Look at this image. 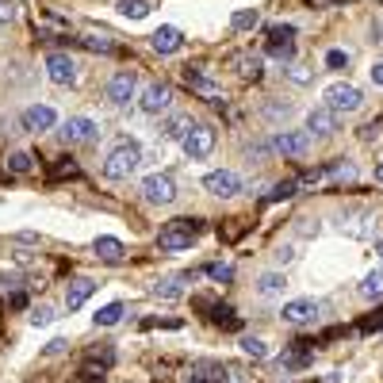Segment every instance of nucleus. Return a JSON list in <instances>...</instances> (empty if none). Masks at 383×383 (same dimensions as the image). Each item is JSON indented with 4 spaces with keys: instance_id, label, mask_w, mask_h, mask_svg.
Returning <instances> with one entry per match:
<instances>
[{
    "instance_id": "10",
    "label": "nucleus",
    "mask_w": 383,
    "mask_h": 383,
    "mask_svg": "<svg viewBox=\"0 0 383 383\" xmlns=\"http://www.w3.org/2000/svg\"><path fill=\"white\" fill-rule=\"evenodd\" d=\"M273 149H280L284 157H307L311 154V130H280Z\"/></svg>"
},
{
    "instance_id": "45",
    "label": "nucleus",
    "mask_w": 383,
    "mask_h": 383,
    "mask_svg": "<svg viewBox=\"0 0 383 383\" xmlns=\"http://www.w3.org/2000/svg\"><path fill=\"white\" fill-rule=\"evenodd\" d=\"M379 127H383V119H376V123H368V127H360V142H376Z\"/></svg>"
},
{
    "instance_id": "44",
    "label": "nucleus",
    "mask_w": 383,
    "mask_h": 383,
    "mask_svg": "<svg viewBox=\"0 0 383 383\" xmlns=\"http://www.w3.org/2000/svg\"><path fill=\"white\" fill-rule=\"evenodd\" d=\"M12 20H16V4L12 0H0V27H8Z\"/></svg>"
},
{
    "instance_id": "49",
    "label": "nucleus",
    "mask_w": 383,
    "mask_h": 383,
    "mask_svg": "<svg viewBox=\"0 0 383 383\" xmlns=\"http://www.w3.org/2000/svg\"><path fill=\"white\" fill-rule=\"evenodd\" d=\"M31 261H35V253H27V249H20V253H16V265H23V268H27Z\"/></svg>"
},
{
    "instance_id": "31",
    "label": "nucleus",
    "mask_w": 383,
    "mask_h": 383,
    "mask_svg": "<svg viewBox=\"0 0 383 383\" xmlns=\"http://www.w3.org/2000/svg\"><path fill=\"white\" fill-rule=\"evenodd\" d=\"M241 353H246V357H253V360H265L268 357V345L261 341V338H241Z\"/></svg>"
},
{
    "instance_id": "27",
    "label": "nucleus",
    "mask_w": 383,
    "mask_h": 383,
    "mask_svg": "<svg viewBox=\"0 0 383 383\" xmlns=\"http://www.w3.org/2000/svg\"><path fill=\"white\" fill-rule=\"evenodd\" d=\"M123 311H127L123 303H108V307H100V311H96V326H115V322H123Z\"/></svg>"
},
{
    "instance_id": "53",
    "label": "nucleus",
    "mask_w": 383,
    "mask_h": 383,
    "mask_svg": "<svg viewBox=\"0 0 383 383\" xmlns=\"http://www.w3.org/2000/svg\"><path fill=\"white\" fill-rule=\"evenodd\" d=\"M376 181H379V184H383V161H379V165H376Z\"/></svg>"
},
{
    "instance_id": "30",
    "label": "nucleus",
    "mask_w": 383,
    "mask_h": 383,
    "mask_svg": "<svg viewBox=\"0 0 383 383\" xmlns=\"http://www.w3.org/2000/svg\"><path fill=\"white\" fill-rule=\"evenodd\" d=\"M8 169H12V173H31L35 169V157L27 154V149H20V154H8Z\"/></svg>"
},
{
    "instance_id": "23",
    "label": "nucleus",
    "mask_w": 383,
    "mask_h": 383,
    "mask_svg": "<svg viewBox=\"0 0 383 383\" xmlns=\"http://www.w3.org/2000/svg\"><path fill=\"white\" fill-rule=\"evenodd\" d=\"M115 8H119V16H123V20H146L154 4H149V0H119Z\"/></svg>"
},
{
    "instance_id": "47",
    "label": "nucleus",
    "mask_w": 383,
    "mask_h": 383,
    "mask_svg": "<svg viewBox=\"0 0 383 383\" xmlns=\"http://www.w3.org/2000/svg\"><path fill=\"white\" fill-rule=\"evenodd\" d=\"M65 349H69V341H50V345H46V357H58V353H65Z\"/></svg>"
},
{
    "instance_id": "14",
    "label": "nucleus",
    "mask_w": 383,
    "mask_h": 383,
    "mask_svg": "<svg viewBox=\"0 0 383 383\" xmlns=\"http://www.w3.org/2000/svg\"><path fill=\"white\" fill-rule=\"evenodd\" d=\"M20 123H23V130H31V135H42V130H50L54 123H58V115H54V108L35 104V108H27L20 115Z\"/></svg>"
},
{
    "instance_id": "3",
    "label": "nucleus",
    "mask_w": 383,
    "mask_h": 383,
    "mask_svg": "<svg viewBox=\"0 0 383 383\" xmlns=\"http://www.w3.org/2000/svg\"><path fill=\"white\" fill-rule=\"evenodd\" d=\"M322 100H326V108L338 111V115H353V111H360V108H364L360 88H357V85H345V81H338V85L326 88V92H322Z\"/></svg>"
},
{
    "instance_id": "36",
    "label": "nucleus",
    "mask_w": 383,
    "mask_h": 383,
    "mask_svg": "<svg viewBox=\"0 0 383 383\" xmlns=\"http://www.w3.org/2000/svg\"><path fill=\"white\" fill-rule=\"evenodd\" d=\"M284 73H287V77H292V81H295V85H311V81H314V73H311V69H307V65H295V62H292V65H287V69H284Z\"/></svg>"
},
{
    "instance_id": "8",
    "label": "nucleus",
    "mask_w": 383,
    "mask_h": 383,
    "mask_svg": "<svg viewBox=\"0 0 383 383\" xmlns=\"http://www.w3.org/2000/svg\"><path fill=\"white\" fill-rule=\"evenodd\" d=\"M138 108H142L146 115H161V111H169L173 108V85H165V81L146 85L142 100H138Z\"/></svg>"
},
{
    "instance_id": "21",
    "label": "nucleus",
    "mask_w": 383,
    "mask_h": 383,
    "mask_svg": "<svg viewBox=\"0 0 383 383\" xmlns=\"http://www.w3.org/2000/svg\"><path fill=\"white\" fill-rule=\"evenodd\" d=\"M96 257L100 261H108V265H115V261H123V241L119 238H96Z\"/></svg>"
},
{
    "instance_id": "17",
    "label": "nucleus",
    "mask_w": 383,
    "mask_h": 383,
    "mask_svg": "<svg viewBox=\"0 0 383 383\" xmlns=\"http://www.w3.org/2000/svg\"><path fill=\"white\" fill-rule=\"evenodd\" d=\"M184 85H188L195 96H203V100H219V96H222V88L215 85L211 77H203L200 69H184Z\"/></svg>"
},
{
    "instance_id": "40",
    "label": "nucleus",
    "mask_w": 383,
    "mask_h": 383,
    "mask_svg": "<svg viewBox=\"0 0 383 383\" xmlns=\"http://www.w3.org/2000/svg\"><path fill=\"white\" fill-rule=\"evenodd\" d=\"M326 65H330V69H345V65H349V54H345V50H330V54H326Z\"/></svg>"
},
{
    "instance_id": "28",
    "label": "nucleus",
    "mask_w": 383,
    "mask_h": 383,
    "mask_svg": "<svg viewBox=\"0 0 383 383\" xmlns=\"http://www.w3.org/2000/svg\"><path fill=\"white\" fill-rule=\"evenodd\" d=\"M188 115H173L169 119V123H165L161 127V138H165V142H169V138H184V135H188Z\"/></svg>"
},
{
    "instance_id": "38",
    "label": "nucleus",
    "mask_w": 383,
    "mask_h": 383,
    "mask_svg": "<svg viewBox=\"0 0 383 383\" xmlns=\"http://www.w3.org/2000/svg\"><path fill=\"white\" fill-rule=\"evenodd\" d=\"M54 319H58V314H54L50 307H35V311H31V326H35V330H39V326H50Z\"/></svg>"
},
{
    "instance_id": "42",
    "label": "nucleus",
    "mask_w": 383,
    "mask_h": 383,
    "mask_svg": "<svg viewBox=\"0 0 383 383\" xmlns=\"http://www.w3.org/2000/svg\"><path fill=\"white\" fill-rule=\"evenodd\" d=\"M360 330H364V333H372V330H383V307H376V314L360 322Z\"/></svg>"
},
{
    "instance_id": "34",
    "label": "nucleus",
    "mask_w": 383,
    "mask_h": 383,
    "mask_svg": "<svg viewBox=\"0 0 383 383\" xmlns=\"http://www.w3.org/2000/svg\"><path fill=\"white\" fill-rule=\"evenodd\" d=\"M268 39H273V42H292L295 27L292 23H273V27H268Z\"/></svg>"
},
{
    "instance_id": "26",
    "label": "nucleus",
    "mask_w": 383,
    "mask_h": 383,
    "mask_svg": "<svg viewBox=\"0 0 383 383\" xmlns=\"http://www.w3.org/2000/svg\"><path fill=\"white\" fill-rule=\"evenodd\" d=\"M360 295H364V299H379V295H383V268H376V273H368V276H364Z\"/></svg>"
},
{
    "instance_id": "9",
    "label": "nucleus",
    "mask_w": 383,
    "mask_h": 383,
    "mask_svg": "<svg viewBox=\"0 0 383 383\" xmlns=\"http://www.w3.org/2000/svg\"><path fill=\"white\" fill-rule=\"evenodd\" d=\"M181 142H184V154H188L192 161H203L215 149V130L211 127H188V135H184Z\"/></svg>"
},
{
    "instance_id": "24",
    "label": "nucleus",
    "mask_w": 383,
    "mask_h": 383,
    "mask_svg": "<svg viewBox=\"0 0 383 383\" xmlns=\"http://www.w3.org/2000/svg\"><path fill=\"white\" fill-rule=\"evenodd\" d=\"M184 276H173V280H157L154 284V295L157 299H165V303H173V299H181V292H184Z\"/></svg>"
},
{
    "instance_id": "35",
    "label": "nucleus",
    "mask_w": 383,
    "mask_h": 383,
    "mask_svg": "<svg viewBox=\"0 0 383 383\" xmlns=\"http://www.w3.org/2000/svg\"><path fill=\"white\" fill-rule=\"evenodd\" d=\"M23 284H27L23 276H16V273H12V276H8V273H0V295H16Z\"/></svg>"
},
{
    "instance_id": "5",
    "label": "nucleus",
    "mask_w": 383,
    "mask_h": 383,
    "mask_svg": "<svg viewBox=\"0 0 383 383\" xmlns=\"http://www.w3.org/2000/svg\"><path fill=\"white\" fill-rule=\"evenodd\" d=\"M142 195L146 203H157V207H169V203L176 200V181L169 173H154L142 181Z\"/></svg>"
},
{
    "instance_id": "12",
    "label": "nucleus",
    "mask_w": 383,
    "mask_h": 383,
    "mask_svg": "<svg viewBox=\"0 0 383 383\" xmlns=\"http://www.w3.org/2000/svg\"><path fill=\"white\" fill-rule=\"evenodd\" d=\"M203 188L211 195H219V200H230V195H238L241 181H238V173H230V169H215V173L203 176Z\"/></svg>"
},
{
    "instance_id": "1",
    "label": "nucleus",
    "mask_w": 383,
    "mask_h": 383,
    "mask_svg": "<svg viewBox=\"0 0 383 383\" xmlns=\"http://www.w3.org/2000/svg\"><path fill=\"white\" fill-rule=\"evenodd\" d=\"M203 222L200 219H173L169 227L157 234V249L161 253H181V249H192V241L200 238Z\"/></svg>"
},
{
    "instance_id": "50",
    "label": "nucleus",
    "mask_w": 383,
    "mask_h": 383,
    "mask_svg": "<svg viewBox=\"0 0 383 383\" xmlns=\"http://www.w3.org/2000/svg\"><path fill=\"white\" fill-rule=\"evenodd\" d=\"M372 81H376V85H383V62L372 65Z\"/></svg>"
},
{
    "instance_id": "2",
    "label": "nucleus",
    "mask_w": 383,
    "mask_h": 383,
    "mask_svg": "<svg viewBox=\"0 0 383 383\" xmlns=\"http://www.w3.org/2000/svg\"><path fill=\"white\" fill-rule=\"evenodd\" d=\"M138 161H142V149H138V142L123 138V142H119V146L108 154V161H104V176H108V181H127V176L138 169Z\"/></svg>"
},
{
    "instance_id": "22",
    "label": "nucleus",
    "mask_w": 383,
    "mask_h": 383,
    "mask_svg": "<svg viewBox=\"0 0 383 383\" xmlns=\"http://www.w3.org/2000/svg\"><path fill=\"white\" fill-rule=\"evenodd\" d=\"M81 46H85V50H92V54H111V50H115V42H111V35L108 31H88V35H81V39H77Z\"/></svg>"
},
{
    "instance_id": "33",
    "label": "nucleus",
    "mask_w": 383,
    "mask_h": 383,
    "mask_svg": "<svg viewBox=\"0 0 383 383\" xmlns=\"http://www.w3.org/2000/svg\"><path fill=\"white\" fill-rule=\"evenodd\" d=\"M211 319H215V326H222V330H238V319H234V311H230V307H215V314H211Z\"/></svg>"
},
{
    "instance_id": "7",
    "label": "nucleus",
    "mask_w": 383,
    "mask_h": 383,
    "mask_svg": "<svg viewBox=\"0 0 383 383\" xmlns=\"http://www.w3.org/2000/svg\"><path fill=\"white\" fill-rule=\"evenodd\" d=\"M188 379L192 383H230L234 379V368L222 360H195L188 368Z\"/></svg>"
},
{
    "instance_id": "15",
    "label": "nucleus",
    "mask_w": 383,
    "mask_h": 383,
    "mask_svg": "<svg viewBox=\"0 0 383 383\" xmlns=\"http://www.w3.org/2000/svg\"><path fill=\"white\" fill-rule=\"evenodd\" d=\"M307 130H314L319 138H330L333 130H338V111H330V108H311V115H307Z\"/></svg>"
},
{
    "instance_id": "16",
    "label": "nucleus",
    "mask_w": 383,
    "mask_h": 383,
    "mask_svg": "<svg viewBox=\"0 0 383 383\" xmlns=\"http://www.w3.org/2000/svg\"><path fill=\"white\" fill-rule=\"evenodd\" d=\"M92 292H96V284H92V280H73L69 287H65V311H81V307L88 303L92 299Z\"/></svg>"
},
{
    "instance_id": "52",
    "label": "nucleus",
    "mask_w": 383,
    "mask_h": 383,
    "mask_svg": "<svg viewBox=\"0 0 383 383\" xmlns=\"http://www.w3.org/2000/svg\"><path fill=\"white\" fill-rule=\"evenodd\" d=\"M376 257H379V265H383V241H376Z\"/></svg>"
},
{
    "instance_id": "46",
    "label": "nucleus",
    "mask_w": 383,
    "mask_h": 383,
    "mask_svg": "<svg viewBox=\"0 0 383 383\" xmlns=\"http://www.w3.org/2000/svg\"><path fill=\"white\" fill-rule=\"evenodd\" d=\"M273 257H276V265H292V261H295V249H292V246H280Z\"/></svg>"
},
{
    "instance_id": "51",
    "label": "nucleus",
    "mask_w": 383,
    "mask_h": 383,
    "mask_svg": "<svg viewBox=\"0 0 383 383\" xmlns=\"http://www.w3.org/2000/svg\"><path fill=\"white\" fill-rule=\"evenodd\" d=\"M372 39H376V42H379V46H383V23H379V27H376V31H372Z\"/></svg>"
},
{
    "instance_id": "37",
    "label": "nucleus",
    "mask_w": 383,
    "mask_h": 383,
    "mask_svg": "<svg viewBox=\"0 0 383 383\" xmlns=\"http://www.w3.org/2000/svg\"><path fill=\"white\" fill-rule=\"evenodd\" d=\"M268 54L280 62H292L295 58V42H268Z\"/></svg>"
},
{
    "instance_id": "11",
    "label": "nucleus",
    "mask_w": 383,
    "mask_h": 383,
    "mask_svg": "<svg viewBox=\"0 0 383 383\" xmlns=\"http://www.w3.org/2000/svg\"><path fill=\"white\" fill-rule=\"evenodd\" d=\"M135 88H138V77H135V69H119L115 77L108 81V100H111L115 108H123V104H130Z\"/></svg>"
},
{
    "instance_id": "41",
    "label": "nucleus",
    "mask_w": 383,
    "mask_h": 383,
    "mask_svg": "<svg viewBox=\"0 0 383 383\" xmlns=\"http://www.w3.org/2000/svg\"><path fill=\"white\" fill-rule=\"evenodd\" d=\"M96 360L108 368V364H115V353H111V349H92L88 353V364H96Z\"/></svg>"
},
{
    "instance_id": "4",
    "label": "nucleus",
    "mask_w": 383,
    "mask_h": 383,
    "mask_svg": "<svg viewBox=\"0 0 383 383\" xmlns=\"http://www.w3.org/2000/svg\"><path fill=\"white\" fill-rule=\"evenodd\" d=\"M96 135H100V127L92 123V119H85V115L65 119L62 130H58V138L65 146H88V142H96Z\"/></svg>"
},
{
    "instance_id": "6",
    "label": "nucleus",
    "mask_w": 383,
    "mask_h": 383,
    "mask_svg": "<svg viewBox=\"0 0 383 383\" xmlns=\"http://www.w3.org/2000/svg\"><path fill=\"white\" fill-rule=\"evenodd\" d=\"M46 77H50L54 85H62V88L77 85V62H73L69 54H62V50L46 54Z\"/></svg>"
},
{
    "instance_id": "13",
    "label": "nucleus",
    "mask_w": 383,
    "mask_h": 383,
    "mask_svg": "<svg viewBox=\"0 0 383 383\" xmlns=\"http://www.w3.org/2000/svg\"><path fill=\"white\" fill-rule=\"evenodd\" d=\"M319 311L322 307L314 303V299H292V303H284V314H280V319L287 326H307V322L319 319Z\"/></svg>"
},
{
    "instance_id": "18",
    "label": "nucleus",
    "mask_w": 383,
    "mask_h": 383,
    "mask_svg": "<svg viewBox=\"0 0 383 383\" xmlns=\"http://www.w3.org/2000/svg\"><path fill=\"white\" fill-rule=\"evenodd\" d=\"M149 46H154L157 54H176L184 46V39H181V31H176V27H157V31L149 35Z\"/></svg>"
},
{
    "instance_id": "20",
    "label": "nucleus",
    "mask_w": 383,
    "mask_h": 383,
    "mask_svg": "<svg viewBox=\"0 0 383 383\" xmlns=\"http://www.w3.org/2000/svg\"><path fill=\"white\" fill-rule=\"evenodd\" d=\"M372 215H353V219H345L341 222V234H349V238H372Z\"/></svg>"
},
{
    "instance_id": "29",
    "label": "nucleus",
    "mask_w": 383,
    "mask_h": 383,
    "mask_svg": "<svg viewBox=\"0 0 383 383\" xmlns=\"http://www.w3.org/2000/svg\"><path fill=\"white\" fill-rule=\"evenodd\" d=\"M257 23H261V16L253 12V8H241V12H234V20H230L234 31H249V27H257Z\"/></svg>"
},
{
    "instance_id": "19",
    "label": "nucleus",
    "mask_w": 383,
    "mask_h": 383,
    "mask_svg": "<svg viewBox=\"0 0 383 383\" xmlns=\"http://www.w3.org/2000/svg\"><path fill=\"white\" fill-rule=\"evenodd\" d=\"M230 65H234V69H238L246 81H257V77H261V65H265V62H261V54H234V58H230Z\"/></svg>"
},
{
    "instance_id": "43",
    "label": "nucleus",
    "mask_w": 383,
    "mask_h": 383,
    "mask_svg": "<svg viewBox=\"0 0 383 383\" xmlns=\"http://www.w3.org/2000/svg\"><path fill=\"white\" fill-rule=\"evenodd\" d=\"M69 383H104V372H92V368H85V372H77Z\"/></svg>"
},
{
    "instance_id": "32",
    "label": "nucleus",
    "mask_w": 383,
    "mask_h": 383,
    "mask_svg": "<svg viewBox=\"0 0 383 383\" xmlns=\"http://www.w3.org/2000/svg\"><path fill=\"white\" fill-rule=\"evenodd\" d=\"M299 192V181H280L273 192H268V203H280V200H292V195Z\"/></svg>"
},
{
    "instance_id": "25",
    "label": "nucleus",
    "mask_w": 383,
    "mask_h": 383,
    "mask_svg": "<svg viewBox=\"0 0 383 383\" xmlns=\"http://www.w3.org/2000/svg\"><path fill=\"white\" fill-rule=\"evenodd\" d=\"M284 287H287V280L280 276V273H265V276L257 280V295H265V299H268V295H280Z\"/></svg>"
},
{
    "instance_id": "48",
    "label": "nucleus",
    "mask_w": 383,
    "mask_h": 383,
    "mask_svg": "<svg viewBox=\"0 0 383 383\" xmlns=\"http://www.w3.org/2000/svg\"><path fill=\"white\" fill-rule=\"evenodd\" d=\"M268 149H273V146H265V142H261V146H249V149H246V154H249V157H265V154H268Z\"/></svg>"
},
{
    "instance_id": "39",
    "label": "nucleus",
    "mask_w": 383,
    "mask_h": 383,
    "mask_svg": "<svg viewBox=\"0 0 383 383\" xmlns=\"http://www.w3.org/2000/svg\"><path fill=\"white\" fill-rule=\"evenodd\" d=\"M203 273H207L211 280H234V268H230V265H207Z\"/></svg>"
}]
</instances>
